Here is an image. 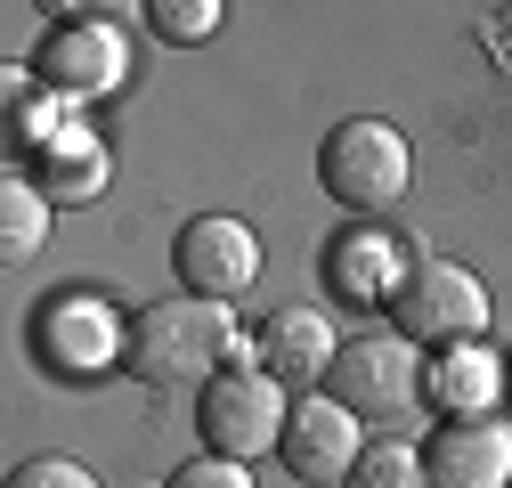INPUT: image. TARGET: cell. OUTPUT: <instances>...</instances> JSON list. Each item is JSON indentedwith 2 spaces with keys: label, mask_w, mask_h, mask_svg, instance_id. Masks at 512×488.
<instances>
[{
  "label": "cell",
  "mask_w": 512,
  "mask_h": 488,
  "mask_svg": "<svg viewBox=\"0 0 512 488\" xmlns=\"http://www.w3.org/2000/svg\"><path fill=\"white\" fill-rule=\"evenodd\" d=\"M228 366H261V342L236 326V310L196 301V293L147 301L131 318V342H122V375L147 391H204Z\"/></svg>",
  "instance_id": "1"
},
{
  "label": "cell",
  "mask_w": 512,
  "mask_h": 488,
  "mask_svg": "<svg viewBox=\"0 0 512 488\" xmlns=\"http://www.w3.org/2000/svg\"><path fill=\"white\" fill-rule=\"evenodd\" d=\"M317 188H326L342 212L358 220H382L407 188H415V147L399 122H382V114H350L326 131V147H317Z\"/></svg>",
  "instance_id": "2"
},
{
  "label": "cell",
  "mask_w": 512,
  "mask_h": 488,
  "mask_svg": "<svg viewBox=\"0 0 512 488\" xmlns=\"http://www.w3.org/2000/svg\"><path fill=\"white\" fill-rule=\"evenodd\" d=\"M285 415H293V391L269 375V366H228L196 391V432H204V456H228V464H252L285 448Z\"/></svg>",
  "instance_id": "3"
},
{
  "label": "cell",
  "mask_w": 512,
  "mask_h": 488,
  "mask_svg": "<svg viewBox=\"0 0 512 488\" xmlns=\"http://www.w3.org/2000/svg\"><path fill=\"white\" fill-rule=\"evenodd\" d=\"M488 318H496V301H488V285L464 261H415L407 285H399V301H391V334L415 342V350H431V358L480 342Z\"/></svg>",
  "instance_id": "4"
},
{
  "label": "cell",
  "mask_w": 512,
  "mask_h": 488,
  "mask_svg": "<svg viewBox=\"0 0 512 488\" xmlns=\"http://www.w3.org/2000/svg\"><path fill=\"white\" fill-rule=\"evenodd\" d=\"M171 277H179V293L236 310V301L261 285V236H252L236 212H196L179 228V244H171Z\"/></svg>",
  "instance_id": "5"
},
{
  "label": "cell",
  "mask_w": 512,
  "mask_h": 488,
  "mask_svg": "<svg viewBox=\"0 0 512 488\" xmlns=\"http://www.w3.org/2000/svg\"><path fill=\"white\" fill-rule=\"evenodd\" d=\"M326 399H342L358 423H391L423 399V366H415V342L399 334H350L334 375H326Z\"/></svg>",
  "instance_id": "6"
},
{
  "label": "cell",
  "mask_w": 512,
  "mask_h": 488,
  "mask_svg": "<svg viewBox=\"0 0 512 488\" xmlns=\"http://www.w3.org/2000/svg\"><path fill=\"white\" fill-rule=\"evenodd\" d=\"M122 342H131V326H122L98 293H49L33 310V350H41L49 375H66V383H90L106 366H122Z\"/></svg>",
  "instance_id": "7"
},
{
  "label": "cell",
  "mask_w": 512,
  "mask_h": 488,
  "mask_svg": "<svg viewBox=\"0 0 512 488\" xmlns=\"http://www.w3.org/2000/svg\"><path fill=\"white\" fill-rule=\"evenodd\" d=\"M41 82L66 106H90V98L122 90V82H131V33L106 25V17H66L41 41Z\"/></svg>",
  "instance_id": "8"
},
{
  "label": "cell",
  "mask_w": 512,
  "mask_h": 488,
  "mask_svg": "<svg viewBox=\"0 0 512 488\" xmlns=\"http://www.w3.org/2000/svg\"><path fill=\"white\" fill-rule=\"evenodd\" d=\"M285 472L301 480V488H334V480H350L358 472V456H366V423L342 407V399H326V391H301L293 399V415H285Z\"/></svg>",
  "instance_id": "9"
},
{
  "label": "cell",
  "mask_w": 512,
  "mask_h": 488,
  "mask_svg": "<svg viewBox=\"0 0 512 488\" xmlns=\"http://www.w3.org/2000/svg\"><path fill=\"white\" fill-rule=\"evenodd\" d=\"M407 269H415V261L399 253V236L382 228V220H350V228L326 244V285L350 301V310H382V318H391Z\"/></svg>",
  "instance_id": "10"
},
{
  "label": "cell",
  "mask_w": 512,
  "mask_h": 488,
  "mask_svg": "<svg viewBox=\"0 0 512 488\" xmlns=\"http://www.w3.org/2000/svg\"><path fill=\"white\" fill-rule=\"evenodd\" d=\"M504 383H512V366L488 342H464L423 366V407L439 423H488V415H504Z\"/></svg>",
  "instance_id": "11"
},
{
  "label": "cell",
  "mask_w": 512,
  "mask_h": 488,
  "mask_svg": "<svg viewBox=\"0 0 512 488\" xmlns=\"http://www.w3.org/2000/svg\"><path fill=\"white\" fill-rule=\"evenodd\" d=\"M423 472L431 488H512V423H439L423 440Z\"/></svg>",
  "instance_id": "12"
},
{
  "label": "cell",
  "mask_w": 512,
  "mask_h": 488,
  "mask_svg": "<svg viewBox=\"0 0 512 488\" xmlns=\"http://www.w3.org/2000/svg\"><path fill=\"white\" fill-rule=\"evenodd\" d=\"M252 342H261V366H269V375H277L293 399H301V391H317V383L334 375V358H342V334L317 318L309 301H285V310H277L261 334H252Z\"/></svg>",
  "instance_id": "13"
},
{
  "label": "cell",
  "mask_w": 512,
  "mask_h": 488,
  "mask_svg": "<svg viewBox=\"0 0 512 488\" xmlns=\"http://www.w3.org/2000/svg\"><path fill=\"white\" fill-rule=\"evenodd\" d=\"M106 179H114V147H106L98 131H82V122H74V131H66V139H57V147L41 155L33 188H41L49 204H90V196L106 188Z\"/></svg>",
  "instance_id": "14"
},
{
  "label": "cell",
  "mask_w": 512,
  "mask_h": 488,
  "mask_svg": "<svg viewBox=\"0 0 512 488\" xmlns=\"http://www.w3.org/2000/svg\"><path fill=\"white\" fill-rule=\"evenodd\" d=\"M66 131H74V106L57 98V90H49L41 74H25V66H9V147L41 163V155H49L57 139H66Z\"/></svg>",
  "instance_id": "15"
},
{
  "label": "cell",
  "mask_w": 512,
  "mask_h": 488,
  "mask_svg": "<svg viewBox=\"0 0 512 488\" xmlns=\"http://www.w3.org/2000/svg\"><path fill=\"white\" fill-rule=\"evenodd\" d=\"M49 212H57V204L33 188V171H9V179H0V261H9V269H25L41 244H49Z\"/></svg>",
  "instance_id": "16"
},
{
  "label": "cell",
  "mask_w": 512,
  "mask_h": 488,
  "mask_svg": "<svg viewBox=\"0 0 512 488\" xmlns=\"http://www.w3.org/2000/svg\"><path fill=\"white\" fill-rule=\"evenodd\" d=\"M342 488H431V472H423V448H407V440H366V456Z\"/></svg>",
  "instance_id": "17"
},
{
  "label": "cell",
  "mask_w": 512,
  "mask_h": 488,
  "mask_svg": "<svg viewBox=\"0 0 512 488\" xmlns=\"http://www.w3.org/2000/svg\"><path fill=\"white\" fill-rule=\"evenodd\" d=\"M139 17H147L171 49H196V41H212V33H220V17H228V9H220V0H155V9H139Z\"/></svg>",
  "instance_id": "18"
},
{
  "label": "cell",
  "mask_w": 512,
  "mask_h": 488,
  "mask_svg": "<svg viewBox=\"0 0 512 488\" xmlns=\"http://www.w3.org/2000/svg\"><path fill=\"white\" fill-rule=\"evenodd\" d=\"M9 488H106V480L90 464H74V456H33V464L9 472Z\"/></svg>",
  "instance_id": "19"
},
{
  "label": "cell",
  "mask_w": 512,
  "mask_h": 488,
  "mask_svg": "<svg viewBox=\"0 0 512 488\" xmlns=\"http://www.w3.org/2000/svg\"><path fill=\"white\" fill-rule=\"evenodd\" d=\"M163 488H252V464H228V456H187Z\"/></svg>",
  "instance_id": "20"
},
{
  "label": "cell",
  "mask_w": 512,
  "mask_h": 488,
  "mask_svg": "<svg viewBox=\"0 0 512 488\" xmlns=\"http://www.w3.org/2000/svg\"><path fill=\"white\" fill-rule=\"evenodd\" d=\"M25 49H33V9L17 0V9H9V66H25Z\"/></svg>",
  "instance_id": "21"
}]
</instances>
